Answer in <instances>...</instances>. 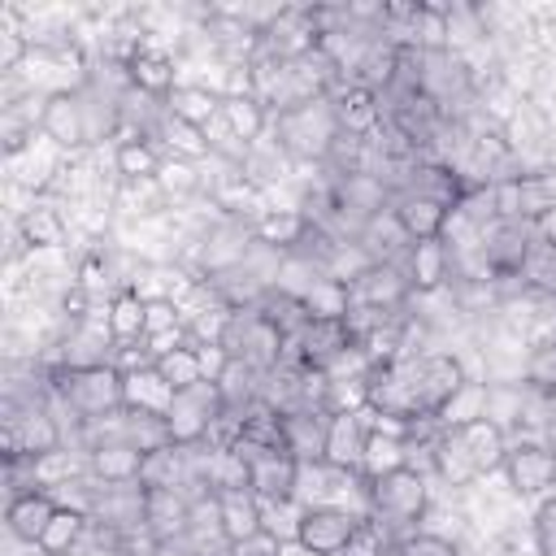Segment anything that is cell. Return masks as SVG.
Returning <instances> with one entry per match:
<instances>
[{"mask_svg": "<svg viewBox=\"0 0 556 556\" xmlns=\"http://www.w3.org/2000/svg\"><path fill=\"white\" fill-rule=\"evenodd\" d=\"M52 395L83 421H104L126 408V374L113 361L100 365H56L48 374Z\"/></svg>", "mask_w": 556, "mask_h": 556, "instance_id": "1", "label": "cell"}, {"mask_svg": "<svg viewBox=\"0 0 556 556\" xmlns=\"http://www.w3.org/2000/svg\"><path fill=\"white\" fill-rule=\"evenodd\" d=\"M274 139L291 161H308V165L330 161L334 148L343 143L330 96H313V100H300V104H287L282 113H274Z\"/></svg>", "mask_w": 556, "mask_h": 556, "instance_id": "2", "label": "cell"}, {"mask_svg": "<svg viewBox=\"0 0 556 556\" xmlns=\"http://www.w3.org/2000/svg\"><path fill=\"white\" fill-rule=\"evenodd\" d=\"M213 343L226 352V361H243L248 369L269 374V369H278V365L287 361V343H291V339H287V330L256 304V308H235V313H226Z\"/></svg>", "mask_w": 556, "mask_h": 556, "instance_id": "3", "label": "cell"}, {"mask_svg": "<svg viewBox=\"0 0 556 556\" xmlns=\"http://www.w3.org/2000/svg\"><path fill=\"white\" fill-rule=\"evenodd\" d=\"M365 500H369V513L382 530L413 534L430 508V486H426V473L417 465H404V469H391V473L365 482Z\"/></svg>", "mask_w": 556, "mask_h": 556, "instance_id": "4", "label": "cell"}, {"mask_svg": "<svg viewBox=\"0 0 556 556\" xmlns=\"http://www.w3.org/2000/svg\"><path fill=\"white\" fill-rule=\"evenodd\" d=\"M226 417H230V413H226V400H222L217 382L204 378V382H195L191 391H178V395L169 400V408H165L169 443H174V447H204L208 434H213Z\"/></svg>", "mask_w": 556, "mask_h": 556, "instance_id": "5", "label": "cell"}, {"mask_svg": "<svg viewBox=\"0 0 556 556\" xmlns=\"http://www.w3.org/2000/svg\"><path fill=\"white\" fill-rule=\"evenodd\" d=\"M61 452V426L56 417L48 413V404L39 400H9L4 408V465H17V460H43Z\"/></svg>", "mask_w": 556, "mask_h": 556, "instance_id": "6", "label": "cell"}, {"mask_svg": "<svg viewBox=\"0 0 556 556\" xmlns=\"http://www.w3.org/2000/svg\"><path fill=\"white\" fill-rule=\"evenodd\" d=\"M361 530H365V521L339 504H308L295 517V543L308 556H343V552H352Z\"/></svg>", "mask_w": 556, "mask_h": 556, "instance_id": "7", "label": "cell"}, {"mask_svg": "<svg viewBox=\"0 0 556 556\" xmlns=\"http://www.w3.org/2000/svg\"><path fill=\"white\" fill-rule=\"evenodd\" d=\"M287 348H291L295 365L317 369V374H334V365H343L352 352H361L352 321H308Z\"/></svg>", "mask_w": 556, "mask_h": 556, "instance_id": "8", "label": "cell"}, {"mask_svg": "<svg viewBox=\"0 0 556 556\" xmlns=\"http://www.w3.org/2000/svg\"><path fill=\"white\" fill-rule=\"evenodd\" d=\"M504 478L517 495H552L556 491V447L543 439H517L504 452Z\"/></svg>", "mask_w": 556, "mask_h": 556, "instance_id": "9", "label": "cell"}, {"mask_svg": "<svg viewBox=\"0 0 556 556\" xmlns=\"http://www.w3.org/2000/svg\"><path fill=\"white\" fill-rule=\"evenodd\" d=\"M39 130L43 139H52L56 148H83L96 130H91V113H87V96L83 91H48L39 104Z\"/></svg>", "mask_w": 556, "mask_h": 556, "instance_id": "10", "label": "cell"}, {"mask_svg": "<svg viewBox=\"0 0 556 556\" xmlns=\"http://www.w3.org/2000/svg\"><path fill=\"white\" fill-rule=\"evenodd\" d=\"M534 226L526 222H491L482 235V265L495 278H521L530 252H534Z\"/></svg>", "mask_w": 556, "mask_h": 556, "instance_id": "11", "label": "cell"}, {"mask_svg": "<svg viewBox=\"0 0 556 556\" xmlns=\"http://www.w3.org/2000/svg\"><path fill=\"white\" fill-rule=\"evenodd\" d=\"M469 387L465 378V365L452 356V352H434V356H421L417 361V400H421V417H443L447 404Z\"/></svg>", "mask_w": 556, "mask_h": 556, "instance_id": "12", "label": "cell"}, {"mask_svg": "<svg viewBox=\"0 0 556 556\" xmlns=\"http://www.w3.org/2000/svg\"><path fill=\"white\" fill-rule=\"evenodd\" d=\"M352 287V304L356 308H374V313H400L404 304H408V295H413V287H408V274H404V265H395V261H374L356 282H348Z\"/></svg>", "mask_w": 556, "mask_h": 556, "instance_id": "13", "label": "cell"}, {"mask_svg": "<svg viewBox=\"0 0 556 556\" xmlns=\"http://www.w3.org/2000/svg\"><path fill=\"white\" fill-rule=\"evenodd\" d=\"M187 521H191V491H182V486H148L143 491V534L152 543L187 539Z\"/></svg>", "mask_w": 556, "mask_h": 556, "instance_id": "14", "label": "cell"}, {"mask_svg": "<svg viewBox=\"0 0 556 556\" xmlns=\"http://www.w3.org/2000/svg\"><path fill=\"white\" fill-rule=\"evenodd\" d=\"M417 87L439 109L469 91V70L447 48H417Z\"/></svg>", "mask_w": 556, "mask_h": 556, "instance_id": "15", "label": "cell"}, {"mask_svg": "<svg viewBox=\"0 0 556 556\" xmlns=\"http://www.w3.org/2000/svg\"><path fill=\"white\" fill-rule=\"evenodd\" d=\"M391 213H395L400 230L408 235V243H421V239H443V230H447L456 208L434 200V195H426V191L404 187L400 195H391Z\"/></svg>", "mask_w": 556, "mask_h": 556, "instance_id": "16", "label": "cell"}, {"mask_svg": "<svg viewBox=\"0 0 556 556\" xmlns=\"http://www.w3.org/2000/svg\"><path fill=\"white\" fill-rule=\"evenodd\" d=\"M330 104H334V117H339L343 139H369V135L382 126V117H387V109H382V91L361 87V83H343V87H334V91H330Z\"/></svg>", "mask_w": 556, "mask_h": 556, "instance_id": "17", "label": "cell"}, {"mask_svg": "<svg viewBox=\"0 0 556 556\" xmlns=\"http://www.w3.org/2000/svg\"><path fill=\"white\" fill-rule=\"evenodd\" d=\"M365 434L369 426L361 421V413H330L326 417V447H321V465L334 473H356L361 478V452H365Z\"/></svg>", "mask_w": 556, "mask_h": 556, "instance_id": "18", "label": "cell"}, {"mask_svg": "<svg viewBox=\"0 0 556 556\" xmlns=\"http://www.w3.org/2000/svg\"><path fill=\"white\" fill-rule=\"evenodd\" d=\"M248 460H252V495L261 504H291L295 500L304 465L291 452H256Z\"/></svg>", "mask_w": 556, "mask_h": 556, "instance_id": "19", "label": "cell"}, {"mask_svg": "<svg viewBox=\"0 0 556 556\" xmlns=\"http://www.w3.org/2000/svg\"><path fill=\"white\" fill-rule=\"evenodd\" d=\"M139 469H143V452L130 447L126 439H100L87 447V473L100 486H130L139 482Z\"/></svg>", "mask_w": 556, "mask_h": 556, "instance_id": "20", "label": "cell"}, {"mask_svg": "<svg viewBox=\"0 0 556 556\" xmlns=\"http://www.w3.org/2000/svg\"><path fill=\"white\" fill-rule=\"evenodd\" d=\"M52 513H56L52 491H48V486H30V491L9 495V504H4V526H9V534H13L17 543H30V547H35V543L43 539Z\"/></svg>", "mask_w": 556, "mask_h": 556, "instance_id": "21", "label": "cell"}, {"mask_svg": "<svg viewBox=\"0 0 556 556\" xmlns=\"http://www.w3.org/2000/svg\"><path fill=\"white\" fill-rule=\"evenodd\" d=\"M104 334L113 339V348H135L148 343V300L135 287H117L109 295L104 308Z\"/></svg>", "mask_w": 556, "mask_h": 556, "instance_id": "22", "label": "cell"}, {"mask_svg": "<svg viewBox=\"0 0 556 556\" xmlns=\"http://www.w3.org/2000/svg\"><path fill=\"white\" fill-rule=\"evenodd\" d=\"M456 430V439H460V447L469 452V460H473V469H478V478H486V473H495L500 465H504V452H508V434H504V426L495 421V417H469V421H460V426H452Z\"/></svg>", "mask_w": 556, "mask_h": 556, "instance_id": "23", "label": "cell"}, {"mask_svg": "<svg viewBox=\"0 0 556 556\" xmlns=\"http://www.w3.org/2000/svg\"><path fill=\"white\" fill-rule=\"evenodd\" d=\"M152 369H156V378H161L174 395H178V391H191L195 382L208 378V361H204L200 343H187V339H174V343H165L161 352H152Z\"/></svg>", "mask_w": 556, "mask_h": 556, "instance_id": "24", "label": "cell"}, {"mask_svg": "<svg viewBox=\"0 0 556 556\" xmlns=\"http://www.w3.org/2000/svg\"><path fill=\"white\" fill-rule=\"evenodd\" d=\"M317 235V222L308 217V213H300V208H274V213H265L261 222H256V230H252V239L256 243H265V248H274V252H304V243Z\"/></svg>", "mask_w": 556, "mask_h": 556, "instance_id": "25", "label": "cell"}, {"mask_svg": "<svg viewBox=\"0 0 556 556\" xmlns=\"http://www.w3.org/2000/svg\"><path fill=\"white\" fill-rule=\"evenodd\" d=\"M404 274H408V287L417 295H430L447 282L452 274V248L443 239H421V243H408V256H404Z\"/></svg>", "mask_w": 556, "mask_h": 556, "instance_id": "26", "label": "cell"}, {"mask_svg": "<svg viewBox=\"0 0 556 556\" xmlns=\"http://www.w3.org/2000/svg\"><path fill=\"white\" fill-rule=\"evenodd\" d=\"M217 122L226 126L230 139H239V143L248 148V143H256V139L265 135V126H269L274 117H269V109L243 87V91H226V96H222V117H217Z\"/></svg>", "mask_w": 556, "mask_h": 556, "instance_id": "27", "label": "cell"}, {"mask_svg": "<svg viewBox=\"0 0 556 556\" xmlns=\"http://www.w3.org/2000/svg\"><path fill=\"white\" fill-rule=\"evenodd\" d=\"M126 83L139 91V96H152V100H169V91L178 87L174 83V61L156 48H135L126 56Z\"/></svg>", "mask_w": 556, "mask_h": 556, "instance_id": "28", "label": "cell"}, {"mask_svg": "<svg viewBox=\"0 0 556 556\" xmlns=\"http://www.w3.org/2000/svg\"><path fill=\"white\" fill-rule=\"evenodd\" d=\"M326 417L321 408H295L282 413V430H287V452L300 465H321V447H326Z\"/></svg>", "mask_w": 556, "mask_h": 556, "instance_id": "29", "label": "cell"}, {"mask_svg": "<svg viewBox=\"0 0 556 556\" xmlns=\"http://www.w3.org/2000/svg\"><path fill=\"white\" fill-rule=\"evenodd\" d=\"M408 465V439L391 426H369L365 434V452H361V482H374L391 469Z\"/></svg>", "mask_w": 556, "mask_h": 556, "instance_id": "30", "label": "cell"}, {"mask_svg": "<svg viewBox=\"0 0 556 556\" xmlns=\"http://www.w3.org/2000/svg\"><path fill=\"white\" fill-rule=\"evenodd\" d=\"M217 508H222V534H226V552L265 526V504H261L252 491H222V495H217Z\"/></svg>", "mask_w": 556, "mask_h": 556, "instance_id": "31", "label": "cell"}, {"mask_svg": "<svg viewBox=\"0 0 556 556\" xmlns=\"http://www.w3.org/2000/svg\"><path fill=\"white\" fill-rule=\"evenodd\" d=\"M321 278H326L321 256H313V252L304 248V252H287V256L278 261V274H274V282H269V291L304 304V295H308V291H313Z\"/></svg>", "mask_w": 556, "mask_h": 556, "instance_id": "32", "label": "cell"}, {"mask_svg": "<svg viewBox=\"0 0 556 556\" xmlns=\"http://www.w3.org/2000/svg\"><path fill=\"white\" fill-rule=\"evenodd\" d=\"M165 113L178 117V122H191V126L208 130L222 117V96L208 91V87H200V83H178L169 91V100H165Z\"/></svg>", "mask_w": 556, "mask_h": 556, "instance_id": "33", "label": "cell"}, {"mask_svg": "<svg viewBox=\"0 0 556 556\" xmlns=\"http://www.w3.org/2000/svg\"><path fill=\"white\" fill-rule=\"evenodd\" d=\"M87 526H91V513H87L83 504H56V513H52L43 539L35 543L39 556H70V552L78 547V539L87 534Z\"/></svg>", "mask_w": 556, "mask_h": 556, "instance_id": "34", "label": "cell"}, {"mask_svg": "<svg viewBox=\"0 0 556 556\" xmlns=\"http://www.w3.org/2000/svg\"><path fill=\"white\" fill-rule=\"evenodd\" d=\"M113 434H117V439H126L130 447H139L143 456H148V452L169 447V426H165V413H148V408H122V413H117Z\"/></svg>", "mask_w": 556, "mask_h": 556, "instance_id": "35", "label": "cell"}, {"mask_svg": "<svg viewBox=\"0 0 556 556\" xmlns=\"http://www.w3.org/2000/svg\"><path fill=\"white\" fill-rule=\"evenodd\" d=\"M161 165H165L161 152H156L152 139H143V135L117 139V148H113V169H117L126 182H156Z\"/></svg>", "mask_w": 556, "mask_h": 556, "instance_id": "36", "label": "cell"}, {"mask_svg": "<svg viewBox=\"0 0 556 556\" xmlns=\"http://www.w3.org/2000/svg\"><path fill=\"white\" fill-rule=\"evenodd\" d=\"M352 287L348 282H339V278H321L308 295H304V313H308V321H348L352 317Z\"/></svg>", "mask_w": 556, "mask_h": 556, "instance_id": "37", "label": "cell"}, {"mask_svg": "<svg viewBox=\"0 0 556 556\" xmlns=\"http://www.w3.org/2000/svg\"><path fill=\"white\" fill-rule=\"evenodd\" d=\"M17 235L26 248H61L65 243V217L52 204H30L17 217Z\"/></svg>", "mask_w": 556, "mask_h": 556, "instance_id": "38", "label": "cell"}, {"mask_svg": "<svg viewBox=\"0 0 556 556\" xmlns=\"http://www.w3.org/2000/svg\"><path fill=\"white\" fill-rule=\"evenodd\" d=\"M122 374H126V408H148V413H165L169 408L174 391L156 378L152 361L139 365V369H122Z\"/></svg>", "mask_w": 556, "mask_h": 556, "instance_id": "39", "label": "cell"}, {"mask_svg": "<svg viewBox=\"0 0 556 556\" xmlns=\"http://www.w3.org/2000/svg\"><path fill=\"white\" fill-rule=\"evenodd\" d=\"M161 139H165V148L178 156V161H200V156H208L213 152V139H208V130H200V126H191V122H178V117H161Z\"/></svg>", "mask_w": 556, "mask_h": 556, "instance_id": "40", "label": "cell"}, {"mask_svg": "<svg viewBox=\"0 0 556 556\" xmlns=\"http://www.w3.org/2000/svg\"><path fill=\"white\" fill-rule=\"evenodd\" d=\"M70 556H130V547H126V534H117V530H109L104 521L91 517L87 534L78 539V547Z\"/></svg>", "mask_w": 556, "mask_h": 556, "instance_id": "41", "label": "cell"}, {"mask_svg": "<svg viewBox=\"0 0 556 556\" xmlns=\"http://www.w3.org/2000/svg\"><path fill=\"white\" fill-rule=\"evenodd\" d=\"M178 326H182L178 304H174L169 295H148V343H161V348H165L169 334L178 339ZM161 348H156V352H161Z\"/></svg>", "mask_w": 556, "mask_h": 556, "instance_id": "42", "label": "cell"}, {"mask_svg": "<svg viewBox=\"0 0 556 556\" xmlns=\"http://www.w3.org/2000/svg\"><path fill=\"white\" fill-rule=\"evenodd\" d=\"M395 556H460V547L443 534H430V530H413L395 543Z\"/></svg>", "mask_w": 556, "mask_h": 556, "instance_id": "43", "label": "cell"}, {"mask_svg": "<svg viewBox=\"0 0 556 556\" xmlns=\"http://www.w3.org/2000/svg\"><path fill=\"white\" fill-rule=\"evenodd\" d=\"M526 387H534V391H552L556 387V343H543V348L530 352V361H526Z\"/></svg>", "mask_w": 556, "mask_h": 556, "instance_id": "44", "label": "cell"}, {"mask_svg": "<svg viewBox=\"0 0 556 556\" xmlns=\"http://www.w3.org/2000/svg\"><path fill=\"white\" fill-rule=\"evenodd\" d=\"M534 547L539 556H556V491L534 513Z\"/></svg>", "mask_w": 556, "mask_h": 556, "instance_id": "45", "label": "cell"}, {"mask_svg": "<svg viewBox=\"0 0 556 556\" xmlns=\"http://www.w3.org/2000/svg\"><path fill=\"white\" fill-rule=\"evenodd\" d=\"M226 556H282V534L269 530V526H261L256 534H248L243 543H235Z\"/></svg>", "mask_w": 556, "mask_h": 556, "instance_id": "46", "label": "cell"}, {"mask_svg": "<svg viewBox=\"0 0 556 556\" xmlns=\"http://www.w3.org/2000/svg\"><path fill=\"white\" fill-rule=\"evenodd\" d=\"M195 174H191V165L187 161H178V165H161V174H156V187L165 191V195H187V191H195Z\"/></svg>", "mask_w": 556, "mask_h": 556, "instance_id": "47", "label": "cell"}, {"mask_svg": "<svg viewBox=\"0 0 556 556\" xmlns=\"http://www.w3.org/2000/svg\"><path fill=\"white\" fill-rule=\"evenodd\" d=\"M26 52H30V48H26V39H22V35L0 30V70H4V74H13V70H17V61H22Z\"/></svg>", "mask_w": 556, "mask_h": 556, "instance_id": "48", "label": "cell"}, {"mask_svg": "<svg viewBox=\"0 0 556 556\" xmlns=\"http://www.w3.org/2000/svg\"><path fill=\"white\" fill-rule=\"evenodd\" d=\"M26 143H30V126H22L13 113H4V152H9V156H17Z\"/></svg>", "mask_w": 556, "mask_h": 556, "instance_id": "49", "label": "cell"}, {"mask_svg": "<svg viewBox=\"0 0 556 556\" xmlns=\"http://www.w3.org/2000/svg\"><path fill=\"white\" fill-rule=\"evenodd\" d=\"M534 239H539L547 252H556V204L534 222Z\"/></svg>", "mask_w": 556, "mask_h": 556, "instance_id": "50", "label": "cell"}, {"mask_svg": "<svg viewBox=\"0 0 556 556\" xmlns=\"http://www.w3.org/2000/svg\"><path fill=\"white\" fill-rule=\"evenodd\" d=\"M152 556H204V552L191 547L187 539H169V543H152Z\"/></svg>", "mask_w": 556, "mask_h": 556, "instance_id": "51", "label": "cell"}, {"mask_svg": "<svg viewBox=\"0 0 556 556\" xmlns=\"http://www.w3.org/2000/svg\"><path fill=\"white\" fill-rule=\"evenodd\" d=\"M552 400H556V387H552Z\"/></svg>", "mask_w": 556, "mask_h": 556, "instance_id": "52", "label": "cell"}]
</instances>
